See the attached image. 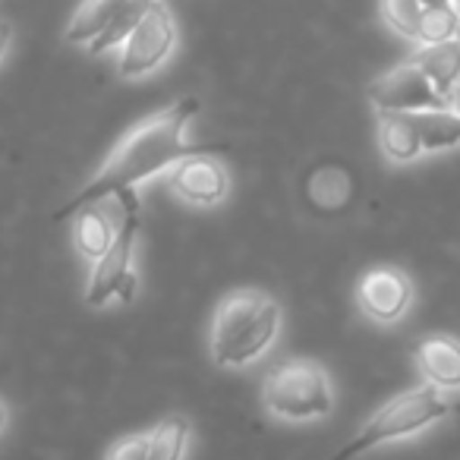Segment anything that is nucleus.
Listing matches in <instances>:
<instances>
[{"label": "nucleus", "instance_id": "obj_1", "mask_svg": "<svg viewBox=\"0 0 460 460\" xmlns=\"http://www.w3.org/2000/svg\"><path fill=\"white\" fill-rule=\"evenodd\" d=\"M199 114V98H180L177 104L158 111V114L146 117L142 123H136L117 148L108 155V161L102 164V171L83 186L73 199H66L58 211L54 221H66L76 217L85 205H95L102 199L114 196V192L136 190L139 183H148L152 177H158L167 167H177L190 155H221L224 146H190L186 142V127L192 123V117Z\"/></svg>", "mask_w": 460, "mask_h": 460}, {"label": "nucleus", "instance_id": "obj_2", "mask_svg": "<svg viewBox=\"0 0 460 460\" xmlns=\"http://www.w3.org/2000/svg\"><path fill=\"white\" fill-rule=\"evenodd\" d=\"M451 413V401L441 394L435 385L429 388H413L397 394L394 401H388L357 435H353L350 445H344L332 460H353L359 454L372 451L376 445H385V441L403 438V435L422 432L432 422L445 420Z\"/></svg>", "mask_w": 460, "mask_h": 460}, {"label": "nucleus", "instance_id": "obj_3", "mask_svg": "<svg viewBox=\"0 0 460 460\" xmlns=\"http://www.w3.org/2000/svg\"><path fill=\"white\" fill-rule=\"evenodd\" d=\"M262 403L288 422L319 420L332 410V382L313 359H288L265 376Z\"/></svg>", "mask_w": 460, "mask_h": 460}, {"label": "nucleus", "instance_id": "obj_4", "mask_svg": "<svg viewBox=\"0 0 460 460\" xmlns=\"http://www.w3.org/2000/svg\"><path fill=\"white\" fill-rule=\"evenodd\" d=\"M177 48V22L164 0H155L139 20V26L129 32V39L120 45L117 70L123 79H142L155 73Z\"/></svg>", "mask_w": 460, "mask_h": 460}, {"label": "nucleus", "instance_id": "obj_5", "mask_svg": "<svg viewBox=\"0 0 460 460\" xmlns=\"http://www.w3.org/2000/svg\"><path fill=\"white\" fill-rule=\"evenodd\" d=\"M369 102L376 104V111H407V114H420V111H435L451 104L413 60L382 73L369 85Z\"/></svg>", "mask_w": 460, "mask_h": 460}, {"label": "nucleus", "instance_id": "obj_6", "mask_svg": "<svg viewBox=\"0 0 460 460\" xmlns=\"http://www.w3.org/2000/svg\"><path fill=\"white\" fill-rule=\"evenodd\" d=\"M136 240H139V205L127 211L120 230H117L114 243L108 246L102 259H95V269L89 278V290H85V303L89 306H104L111 296H117L120 284L133 275V252Z\"/></svg>", "mask_w": 460, "mask_h": 460}, {"label": "nucleus", "instance_id": "obj_7", "mask_svg": "<svg viewBox=\"0 0 460 460\" xmlns=\"http://www.w3.org/2000/svg\"><path fill=\"white\" fill-rule=\"evenodd\" d=\"M357 303L372 322L394 325L407 315L410 303H413V284L401 269H372L359 278Z\"/></svg>", "mask_w": 460, "mask_h": 460}, {"label": "nucleus", "instance_id": "obj_8", "mask_svg": "<svg viewBox=\"0 0 460 460\" xmlns=\"http://www.w3.org/2000/svg\"><path fill=\"white\" fill-rule=\"evenodd\" d=\"M265 294L256 290H243V294H230L221 306L215 309V322H211V357L217 366L230 363V353L237 350V344L243 341V334L252 328V322L262 313Z\"/></svg>", "mask_w": 460, "mask_h": 460}, {"label": "nucleus", "instance_id": "obj_9", "mask_svg": "<svg viewBox=\"0 0 460 460\" xmlns=\"http://www.w3.org/2000/svg\"><path fill=\"white\" fill-rule=\"evenodd\" d=\"M230 177L211 155H190L171 171V190L190 205H217L227 196Z\"/></svg>", "mask_w": 460, "mask_h": 460}, {"label": "nucleus", "instance_id": "obj_10", "mask_svg": "<svg viewBox=\"0 0 460 460\" xmlns=\"http://www.w3.org/2000/svg\"><path fill=\"white\" fill-rule=\"evenodd\" d=\"M420 372L435 388H460V341L447 334H429L413 347Z\"/></svg>", "mask_w": 460, "mask_h": 460}, {"label": "nucleus", "instance_id": "obj_11", "mask_svg": "<svg viewBox=\"0 0 460 460\" xmlns=\"http://www.w3.org/2000/svg\"><path fill=\"white\" fill-rule=\"evenodd\" d=\"M378 148L394 164H407L422 155V136L416 114L407 111H378Z\"/></svg>", "mask_w": 460, "mask_h": 460}, {"label": "nucleus", "instance_id": "obj_12", "mask_svg": "<svg viewBox=\"0 0 460 460\" xmlns=\"http://www.w3.org/2000/svg\"><path fill=\"white\" fill-rule=\"evenodd\" d=\"M410 60L432 79V85L445 98L460 85V39H447L438 41V45H420V51Z\"/></svg>", "mask_w": 460, "mask_h": 460}, {"label": "nucleus", "instance_id": "obj_13", "mask_svg": "<svg viewBox=\"0 0 460 460\" xmlns=\"http://www.w3.org/2000/svg\"><path fill=\"white\" fill-rule=\"evenodd\" d=\"M123 4H127V0H83V7L73 13L64 39L70 41V45H92V41L117 20Z\"/></svg>", "mask_w": 460, "mask_h": 460}, {"label": "nucleus", "instance_id": "obj_14", "mask_svg": "<svg viewBox=\"0 0 460 460\" xmlns=\"http://www.w3.org/2000/svg\"><path fill=\"white\" fill-rule=\"evenodd\" d=\"M278 328H281V306H278L275 300H265L262 313H259V319L252 322V328L246 332V338L237 344V350L230 353V363L227 366H250L256 363L259 357H262L265 350H269L271 344H275L278 338Z\"/></svg>", "mask_w": 460, "mask_h": 460}, {"label": "nucleus", "instance_id": "obj_15", "mask_svg": "<svg viewBox=\"0 0 460 460\" xmlns=\"http://www.w3.org/2000/svg\"><path fill=\"white\" fill-rule=\"evenodd\" d=\"M416 123H420L422 152H445V148L460 146V114L451 104L435 111H420Z\"/></svg>", "mask_w": 460, "mask_h": 460}, {"label": "nucleus", "instance_id": "obj_16", "mask_svg": "<svg viewBox=\"0 0 460 460\" xmlns=\"http://www.w3.org/2000/svg\"><path fill=\"white\" fill-rule=\"evenodd\" d=\"M186 441H190V420L167 416L148 435V457L146 460H183Z\"/></svg>", "mask_w": 460, "mask_h": 460}, {"label": "nucleus", "instance_id": "obj_17", "mask_svg": "<svg viewBox=\"0 0 460 460\" xmlns=\"http://www.w3.org/2000/svg\"><path fill=\"white\" fill-rule=\"evenodd\" d=\"M152 4L155 0H127L123 10L117 13V20L89 45V54H104V51H111V48H120L123 41L129 39V32L139 26V20L146 16V10L152 7Z\"/></svg>", "mask_w": 460, "mask_h": 460}, {"label": "nucleus", "instance_id": "obj_18", "mask_svg": "<svg viewBox=\"0 0 460 460\" xmlns=\"http://www.w3.org/2000/svg\"><path fill=\"white\" fill-rule=\"evenodd\" d=\"M447 39H460V13L457 4L451 7H435L422 10L420 35H416V45H438Z\"/></svg>", "mask_w": 460, "mask_h": 460}, {"label": "nucleus", "instance_id": "obj_19", "mask_svg": "<svg viewBox=\"0 0 460 460\" xmlns=\"http://www.w3.org/2000/svg\"><path fill=\"white\" fill-rule=\"evenodd\" d=\"M382 20L388 22L391 32H397L401 39L416 41L422 22V4L420 0H378Z\"/></svg>", "mask_w": 460, "mask_h": 460}, {"label": "nucleus", "instance_id": "obj_20", "mask_svg": "<svg viewBox=\"0 0 460 460\" xmlns=\"http://www.w3.org/2000/svg\"><path fill=\"white\" fill-rule=\"evenodd\" d=\"M148 457V435H129L111 447L108 460H146Z\"/></svg>", "mask_w": 460, "mask_h": 460}, {"label": "nucleus", "instance_id": "obj_21", "mask_svg": "<svg viewBox=\"0 0 460 460\" xmlns=\"http://www.w3.org/2000/svg\"><path fill=\"white\" fill-rule=\"evenodd\" d=\"M10 41H13V26H10V22H4V20H0V60L7 58V51H10Z\"/></svg>", "mask_w": 460, "mask_h": 460}, {"label": "nucleus", "instance_id": "obj_22", "mask_svg": "<svg viewBox=\"0 0 460 460\" xmlns=\"http://www.w3.org/2000/svg\"><path fill=\"white\" fill-rule=\"evenodd\" d=\"M422 10H435V7H451L454 0H420Z\"/></svg>", "mask_w": 460, "mask_h": 460}, {"label": "nucleus", "instance_id": "obj_23", "mask_svg": "<svg viewBox=\"0 0 460 460\" xmlns=\"http://www.w3.org/2000/svg\"><path fill=\"white\" fill-rule=\"evenodd\" d=\"M447 102H451V108H454V111H457V114H460V85H457V89L451 92V95H447Z\"/></svg>", "mask_w": 460, "mask_h": 460}, {"label": "nucleus", "instance_id": "obj_24", "mask_svg": "<svg viewBox=\"0 0 460 460\" xmlns=\"http://www.w3.org/2000/svg\"><path fill=\"white\" fill-rule=\"evenodd\" d=\"M7 426V407H4V403H0V429Z\"/></svg>", "mask_w": 460, "mask_h": 460}, {"label": "nucleus", "instance_id": "obj_25", "mask_svg": "<svg viewBox=\"0 0 460 460\" xmlns=\"http://www.w3.org/2000/svg\"><path fill=\"white\" fill-rule=\"evenodd\" d=\"M454 4H457V13H460V0H454Z\"/></svg>", "mask_w": 460, "mask_h": 460}]
</instances>
